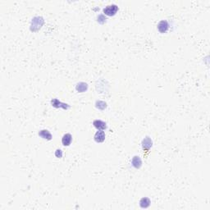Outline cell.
Returning a JSON list of instances; mask_svg holds the SVG:
<instances>
[{"instance_id": "cell-1", "label": "cell", "mask_w": 210, "mask_h": 210, "mask_svg": "<svg viewBox=\"0 0 210 210\" xmlns=\"http://www.w3.org/2000/svg\"><path fill=\"white\" fill-rule=\"evenodd\" d=\"M44 23V20L42 16H35L32 19L31 23V31L33 32L40 31Z\"/></svg>"}, {"instance_id": "cell-2", "label": "cell", "mask_w": 210, "mask_h": 210, "mask_svg": "<svg viewBox=\"0 0 210 210\" xmlns=\"http://www.w3.org/2000/svg\"><path fill=\"white\" fill-rule=\"evenodd\" d=\"M118 7L116 4H112V5H108L104 9V13L106 16H112L116 15V13H118Z\"/></svg>"}, {"instance_id": "cell-3", "label": "cell", "mask_w": 210, "mask_h": 210, "mask_svg": "<svg viewBox=\"0 0 210 210\" xmlns=\"http://www.w3.org/2000/svg\"><path fill=\"white\" fill-rule=\"evenodd\" d=\"M141 145H142V148L144 152H148L150 150V148H152L153 146V141H152L151 138L149 136H146L142 140V143H141Z\"/></svg>"}, {"instance_id": "cell-4", "label": "cell", "mask_w": 210, "mask_h": 210, "mask_svg": "<svg viewBox=\"0 0 210 210\" xmlns=\"http://www.w3.org/2000/svg\"><path fill=\"white\" fill-rule=\"evenodd\" d=\"M51 105L54 108H61L65 109V110H68L70 108V105H68V104H65V103H62L61 101H59L58 99H52L51 100Z\"/></svg>"}, {"instance_id": "cell-5", "label": "cell", "mask_w": 210, "mask_h": 210, "mask_svg": "<svg viewBox=\"0 0 210 210\" xmlns=\"http://www.w3.org/2000/svg\"><path fill=\"white\" fill-rule=\"evenodd\" d=\"M168 29H169V24H168V22L166 20H162V21L158 22V31L160 33H162V34L166 33L168 31Z\"/></svg>"}, {"instance_id": "cell-6", "label": "cell", "mask_w": 210, "mask_h": 210, "mask_svg": "<svg viewBox=\"0 0 210 210\" xmlns=\"http://www.w3.org/2000/svg\"><path fill=\"white\" fill-rule=\"evenodd\" d=\"M94 139L95 140V142L97 143H102L105 140V132L104 130H99L94 135Z\"/></svg>"}, {"instance_id": "cell-7", "label": "cell", "mask_w": 210, "mask_h": 210, "mask_svg": "<svg viewBox=\"0 0 210 210\" xmlns=\"http://www.w3.org/2000/svg\"><path fill=\"white\" fill-rule=\"evenodd\" d=\"M93 125L96 129L101 130H104L107 129V124L101 120H94L93 122Z\"/></svg>"}, {"instance_id": "cell-8", "label": "cell", "mask_w": 210, "mask_h": 210, "mask_svg": "<svg viewBox=\"0 0 210 210\" xmlns=\"http://www.w3.org/2000/svg\"><path fill=\"white\" fill-rule=\"evenodd\" d=\"M131 164L132 166L136 169H140L141 166H142V161H141V158L139 157V156H134L132 158V160H131Z\"/></svg>"}, {"instance_id": "cell-9", "label": "cell", "mask_w": 210, "mask_h": 210, "mask_svg": "<svg viewBox=\"0 0 210 210\" xmlns=\"http://www.w3.org/2000/svg\"><path fill=\"white\" fill-rule=\"evenodd\" d=\"M39 136L41 137L42 139L46 140H51L52 138V134L50 133V130H41L39 132Z\"/></svg>"}, {"instance_id": "cell-10", "label": "cell", "mask_w": 210, "mask_h": 210, "mask_svg": "<svg viewBox=\"0 0 210 210\" xmlns=\"http://www.w3.org/2000/svg\"><path fill=\"white\" fill-rule=\"evenodd\" d=\"M71 141H72V136H71V134L67 133V134H65L64 136H62V145H64V146H69V145L71 144Z\"/></svg>"}, {"instance_id": "cell-11", "label": "cell", "mask_w": 210, "mask_h": 210, "mask_svg": "<svg viewBox=\"0 0 210 210\" xmlns=\"http://www.w3.org/2000/svg\"><path fill=\"white\" fill-rule=\"evenodd\" d=\"M76 90L79 93L86 92L88 90V85L86 82H79L76 86Z\"/></svg>"}, {"instance_id": "cell-12", "label": "cell", "mask_w": 210, "mask_h": 210, "mask_svg": "<svg viewBox=\"0 0 210 210\" xmlns=\"http://www.w3.org/2000/svg\"><path fill=\"white\" fill-rule=\"evenodd\" d=\"M150 204H151V201L147 197L142 198L140 200V208H147L150 206Z\"/></svg>"}, {"instance_id": "cell-13", "label": "cell", "mask_w": 210, "mask_h": 210, "mask_svg": "<svg viewBox=\"0 0 210 210\" xmlns=\"http://www.w3.org/2000/svg\"><path fill=\"white\" fill-rule=\"evenodd\" d=\"M95 107L99 110H104L105 108H107V103L104 101H101V100H98L95 103Z\"/></svg>"}, {"instance_id": "cell-14", "label": "cell", "mask_w": 210, "mask_h": 210, "mask_svg": "<svg viewBox=\"0 0 210 210\" xmlns=\"http://www.w3.org/2000/svg\"><path fill=\"white\" fill-rule=\"evenodd\" d=\"M98 22L99 23H100V24H104L105 22H106V17L104 16V15H103V14H100V15L98 16Z\"/></svg>"}, {"instance_id": "cell-15", "label": "cell", "mask_w": 210, "mask_h": 210, "mask_svg": "<svg viewBox=\"0 0 210 210\" xmlns=\"http://www.w3.org/2000/svg\"><path fill=\"white\" fill-rule=\"evenodd\" d=\"M55 156L57 158H61L62 157V150H61V149H59V148H58V149L55 151Z\"/></svg>"}]
</instances>
